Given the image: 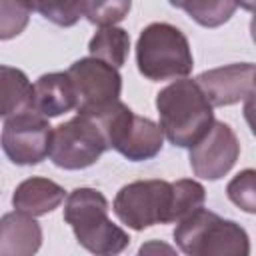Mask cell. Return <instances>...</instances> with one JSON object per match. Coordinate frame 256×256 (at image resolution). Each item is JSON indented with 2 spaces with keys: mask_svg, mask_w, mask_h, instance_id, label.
I'll return each mask as SVG.
<instances>
[{
  "mask_svg": "<svg viewBox=\"0 0 256 256\" xmlns=\"http://www.w3.org/2000/svg\"><path fill=\"white\" fill-rule=\"evenodd\" d=\"M156 110L162 134L178 148L194 146L212 126L214 108L190 78H176L156 94Z\"/></svg>",
  "mask_w": 256,
  "mask_h": 256,
  "instance_id": "obj_1",
  "label": "cell"
},
{
  "mask_svg": "<svg viewBox=\"0 0 256 256\" xmlns=\"http://www.w3.org/2000/svg\"><path fill=\"white\" fill-rule=\"evenodd\" d=\"M108 200L96 188H74L64 202V220L78 244L92 254L114 256L128 248L130 236L108 218Z\"/></svg>",
  "mask_w": 256,
  "mask_h": 256,
  "instance_id": "obj_2",
  "label": "cell"
},
{
  "mask_svg": "<svg viewBox=\"0 0 256 256\" xmlns=\"http://www.w3.org/2000/svg\"><path fill=\"white\" fill-rule=\"evenodd\" d=\"M174 242L188 256H248V232L208 208H196L174 228Z\"/></svg>",
  "mask_w": 256,
  "mask_h": 256,
  "instance_id": "obj_3",
  "label": "cell"
},
{
  "mask_svg": "<svg viewBox=\"0 0 256 256\" xmlns=\"http://www.w3.org/2000/svg\"><path fill=\"white\" fill-rule=\"evenodd\" d=\"M138 72L152 82L184 78L194 68V56L186 34L168 24H148L136 40Z\"/></svg>",
  "mask_w": 256,
  "mask_h": 256,
  "instance_id": "obj_4",
  "label": "cell"
},
{
  "mask_svg": "<svg viewBox=\"0 0 256 256\" xmlns=\"http://www.w3.org/2000/svg\"><path fill=\"white\" fill-rule=\"evenodd\" d=\"M106 138V146L132 162L150 160L160 154L164 134L158 122L134 114L124 102H116L96 118Z\"/></svg>",
  "mask_w": 256,
  "mask_h": 256,
  "instance_id": "obj_5",
  "label": "cell"
},
{
  "mask_svg": "<svg viewBox=\"0 0 256 256\" xmlns=\"http://www.w3.org/2000/svg\"><path fill=\"white\" fill-rule=\"evenodd\" d=\"M122 224L140 232L154 224H174L172 216V182L136 180L122 186L112 204Z\"/></svg>",
  "mask_w": 256,
  "mask_h": 256,
  "instance_id": "obj_6",
  "label": "cell"
},
{
  "mask_svg": "<svg viewBox=\"0 0 256 256\" xmlns=\"http://www.w3.org/2000/svg\"><path fill=\"white\" fill-rule=\"evenodd\" d=\"M74 90V110L80 116L98 118L120 100L122 76L112 64L86 56L66 70Z\"/></svg>",
  "mask_w": 256,
  "mask_h": 256,
  "instance_id": "obj_7",
  "label": "cell"
},
{
  "mask_svg": "<svg viewBox=\"0 0 256 256\" xmlns=\"http://www.w3.org/2000/svg\"><path fill=\"white\" fill-rule=\"evenodd\" d=\"M106 150H108L106 138L96 118L76 114L74 118L52 128L48 156L58 168L64 170L88 168L96 164Z\"/></svg>",
  "mask_w": 256,
  "mask_h": 256,
  "instance_id": "obj_8",
  "label": "cell"
},
{
  "mask_svg": "<svg viewBox=\"0 0 256 256\" xmlns=\"http://www.w3.org/2000/svg\"><path fill=\"white\" fill-rule=\"evenodd\" d=\"M52 126L48 118L34 110H26L6 118L0 146L8 160L18 166L40 164L50 152Z\"/></svg>",
  "mask_w": 256,
  "mask_h": 256,
  "instance_id": "obj_9",
  "label": "cell"
},
{
  "mask_svg": "<svg viewBox=\"0 0 256 256\" xmlns=\"http://www.w3.org/2000/svg\"><path fill=\"white\" fill-rule=\"evenodd\" d=\"M238 156L240 142L230 124L222 120H214L208 132L194 146H190L188 152L192 172L204 180L224 178L236 164Z\"/></svg>",
  "mask_w": 256,
  "mask_h": 256,
  "instance_id": "obj_10",
  "label": "cell"
},
{
  "mask_svg": "<svg viewBox=\"0 0 256 256\" xmlns=\"http://www.w3.org/2000/svg\"><path fill=\"white\" fill-rule=\"evenodd\" d=\"M196 84L212 104V108L238 104L254 94V64L240 62L198 74Z\"/></svg>",
  "mask_w": 256,
  "mask_h": 256,
  "instance_id": "obj_11",
  "label": "cell"
},
{
  "mask_svg": "<svg viewBox=\"0 0 256 256\" xmlns=\"http://www.w3.org/2000/svg\"><path fill=\"white\" fill-rule=\"evenodd\" d=\"M42 246V226L20 210L0 218V256H32Z\"/></svg>",
  "mask_w": 256,
  "mask_h": 256,
  "instance_id": "obj_12",
  "label": "cell"
},
{
  "mask_svg": "<svg viewBox=\"0 0 256 256\" xmlns=\"http://www.w3.org/2000/svg\"><path fill=\"white\" fill-rule=\"evenodd\" d=\"M74 104L76 98H74L72 82L66 72L42 74L32 84V110L48 120L74 110Z\"/></svg>",
  "mask_w": 256,
  "mask_h": 256,
  "instance_id": "obj_13",
  "label": "cell"
},
{
  "mask_svg": "<svg viewBox=\"0 0 256 256\" xmlns=\"http://www.w3.org/2000/svg\"><path fill=\"white\" fill-rule=\"evenodd\" d=\"M64 198H66V192L58 182L42 176H32L22 180L16 186L12 194V206L14 210H20L24 214L38 218L56 210L64 202Z\"/></svg>",
  "mask_w": 256,
  "mask_h": 256,
  "instance_id": "obj_14",
  "label": "cell"
},
{
  "mask_svg": "<svg viewBox=\"0 0 256 256\" xmlns=\"http://www.w3.org/2000/svg\"><path fill=\"white\" fill-rule=\"evenodd\" d=\"M32 110V82L20 68L0 64V118Z\"/></svg>",
  "mask_w": 256,
  "mask_h": 256,
  "instance_id": "obj_15",
  "label": "cell"
},
{
  "mask_svg": "<svg viewBox=\"0 0 256 256\" xmlns=\"http://www.w3.org/2000/svg\"><path fill=\"white\" fill-rule=\"evenodd\" d=\"M88 52L90 56L108 62L114 68H120L126 64L130 52V36L124 28L100 26L88 42Z\"/></svg>",
  "mask_w": 256,
  "mask_h": 256,
  "instance_id": "obj_16",
  "label": "cell"
},
{
  "mask_svg": "<svg viewBox=\"0 0 256 256\" xmlns=\"http://www.w3.org/2000/svg\"><path fill=\"white\" fill-rule=\"evenodd\" d=\"M170 6L184 10L196 24L204 28H218L226 24L238 4L236 0H168Z\"/></svg>",
  "mask_w": 256,
  "mask_h": 256,
  "instance_id": "obj_17",
  "label": "cell"
},
{
  "mask_svg": "<svg viewBox=\"0 0 256 256\" xmlns=\"http://www.w3.org/2000/svg\"><path fill=\"white\" fill-rule=\"evenodd\" d=\"M30 12H38L48 22L70 28L82 18V0H22Z\"/></svg>",
  "mask_w": 256,
  "mask_h": 256,
  "instance_id": "obj_18",
  "label": "cell"
},
{
  "mask_svg": "<svg viewBox=\"0 0 256 256\" xmlns=\"http://www.w3.org/2000/svg\"><path fill=\"white\" fill-rule=\"evenodd\" d=\"M206 200V188L192 178H182L172 182V216L174 222H180L192 210L200 208Z\"/></svg>",
  "mask_w": 256,
  "mask_h": 256,
  "instance_id": "obj_19",
  "label": "cell"
},
{
  "mask_svg": "<svg viewBox=\"0 0 256 256\" xmlns=\"http://www.w3.org/2000/svg\"><path fill=\"white\" fill-rule=\"evenodd\" d=\"M132 8V0H82V16L94 26H114Z\"/></svg>",
  "mask_w": 256,
  "mask_h": 256,
  "instance_id": "obj_20",
  "label": "cell"
},
{
  "mask_svg": "<svg viewBox=\"0 0 256 256\" xmlns=\"http://www.w3.org/2000/svg\"><path fill=\"white\" fill-rule=\"evenodd\" d=\"M30 20V10L22 0H0V40L20 36Z\"/></svg>",
  "mask_w": 256,
  "mask_h": 256,
  "instance_id": "obj_21",
  "label": "cell"
},
{
  "mask_svg": "<svg viewBox=\"0 0 256 256\" xmlns=\"http://www.w3.org/2000/svg\"><path fill=\"white\" fill-rule=\"evenodd\" d=\"M256 172L252 168H246L238 172L226 186V194L230 202H234L238 208H242L248 214L256 212V188H254Z\"/></svg>",
  "mask_w": 256,
  "mask_h": 256,
  "instance_id": "obj_22",
  "label": "cell"
},
{
  "mask_svg": "<svg viewBox=\"0 0 256 256\" xmlns=\"http://www.w3.org/2000/svg\"><path fill=\"white\" fill-rule=\"evenodd\" d=\"M254 2H256V0H236V4H238L240 8H244V10H248V12L254 10Z\"/></svg>",
  "mask_w": 256,
  "mask_h": 256,
  "instance_id": "obj_23",
  "label": "cell"
}]
</instances>
